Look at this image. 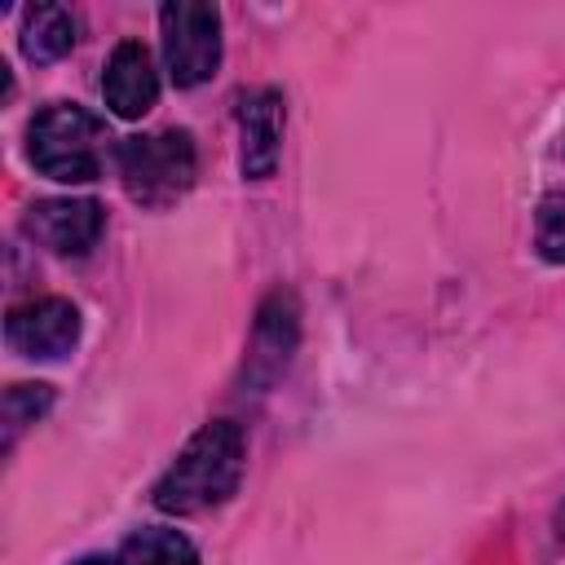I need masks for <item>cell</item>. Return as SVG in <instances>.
<instances>
[{
    "label": "cell",
    "mask_w": 565,
    "mask_h": 565,
    "mask_svg": "<svg viewBox=\"0 0 565 565\" xmlns=\"http://www.w3.org/2000/svg\"><path fill=\"white\" fill-rule=\"evenodd\" d=\"M243 428L234 419H212L203 424L181 455L168 463V472L154 481L150 503L168 516H194L216 503H225L238 481H243Z\"/></svg>",
    "instance_id": "6da1fadb"
},
{
    "label": "cell",
    "mask_w": 565,
    "mask_h": 565,
    "mask_svg": "<svg viewBox=\"0 0 565 565\" xmlns=\"http://www.w3.org/2000/svg\"><path fill=\"white\" fill-rule=\"evenodd\" d=\"M106 150H110L106 119L75 102H53L26 124V159L49 181H66V185L97 181Z\"/></svg>",
    "instance_id": "7a4b0ae2"
},
{
    "label": "cell",
    "mask_w": 565,
    "mask_h": 565,
    "mask_svg": "<svg viewBox=\"0 0 565 565\" xmlns=\"http://www.w3.org/2000/svg\"><path fill=\"white\" fill-rule=\"evenodd\" d=\"M115 163H119L124 194L150 212H163L177 199H185V190L199 177V150H194V137L185 128L124 137L115 146Z\"/></svg>",
    "instance_id": "3957f363"
},
{
    "label": "cell",
    "mask_w": 565,
    "mask_h": 565,
    "mask_svg": "<svg viewBox=\"0 0 565 565\" xmlns=\"http://www.w3.org/2000/svg\"><path fill=\"white\" fill-rule=\"evenodd\" d=\"M163 31V62L177 88H199L221 66V13L216 4L177 0L159 9Z\"/></svg>",
    "instance_id": "277c9868"
},
{
    "label": "cell",
    "mask_w": 565,
    "mask_h": 565,
    "mask_svg": "<svg viewBox=\"0 0 565 565\" xmlns=\"http://www.w3.org/2000/svg\"><path fill=\"white\" fill-rule=\"evenodd\" d=\"M300 344V300L287 287H274L252 322L247 353H243V388L265 393L278 384V375L291 366V353Z\"/></svg>",
    "instance_id": "5b68a950"
},
{
    "label": "cell",
    "mask_w": 565,
    "mask_h": 565,
    "mask_svg": "<svg viewBox=\"0 0 565 565\" xmlns=\"http://www.w3.org/2000/svg\"><path fill=\"white\" fill-rule=\"evenodd\" d=\"M234 119H238V172L247 181H265L278 168L282 154V124H287V102L278 88L256 84L234 97Z\"/></svg>",
    "instance_id": "8992f818"
},
{
    "label": "cell",
    "mask_w": 565,
    "mask_h": 565,
    "mask_svg": "<svg viewBox=\"0 0 565 565\" xmlns=\"http://www.w3.org/2000/svg\"><path fill=\"white\" fill-rule=\"evenodd\" d=\"M4 340L18 358L53 362L75 349L79 340V309L62 296H40L26 305H13L4 318Z\"/></svg>",
    "instance_id": "52a82bcc"
},
{
    "label": "cell",
    "mask_w": 565,
    "mask_h": 565,
    "mask_svg": "<svg viewBox=\"0 0 565 565\" xmlns=\"http://www.w3.org/2000/svg\"><path fill=\"white\" fill-rule=\"evenodd\" d=\"M22 230L53 256H88L106 230V212L97 199H40L26 207Z\"/></svg>",
    "instance_id": "ba28073f"
},
{
    "label": "cell",
    "mask_w": 565,
    "mask_h": 565,
    "mask_svg": "<svg viewBox=\"0 0 565 565\" xmlns=\"http://www.w3.org/2000/svg\"><path fill=\"white\" fill-rule=\"evenodd\" d=\"M102 97L119 119H141L159 97V71L141 40H119L102 71Z\"/></svg>",
    "instance_id": "9c48e42d"
},
{
    "label": "cell",
    "mask_w": 565,
    "mask_h": 565,
    "mask_svg": "<svg viewBox=\"0 0 565 565\" xmlns=\"http://www.w3.org/2000/svg\"><path fill=\"white\" fill-rule=\"evenodd\" d=\"M71 44H75V13L71 9H62V4H35V9H26V18H22V53L35 66L66 57Z\"/></svg>",
    "instance_id": "30bf717a"
},
{
    "label": "cell",
    "mask_w": 565,
    "mask_h": 565,
    "mask_svg": "<svg viewBox=\"0 0 565 565\" xmlns=\"http://www.w3.org/2000/svg\"><path fill=\"white\" fill-rule=\"evenodd\" d=\"M115 565H199V552L181 530L141 525L119 543Z\"/></svg>",
    "instance_id": "8fae6325"
},
{
    "label": "cell",
    "mask_w": 565,
    "mask_h": 565,
    "mask_svg": "<svg viewBox=\"0 0 565 565\" xmlns=\"http://www.w3.org/2000/svg\"><path fill=\"white\" fill-rule=\"evenodd\" d=\"M53 406V388L49 384H9L4 388V450L18 446V437L44 419V411Z\"/></svg>",
    "instance_id": "7c38bea8"
},
{
    "label": "cell",
    "mask_w": 565,
    "mask_h": 565,
    "mask_svg": "<svg viewBox=\"0 0 565 565\" xmlns=\"http://www.w3.org/2000/svg\"><path fill=\"white\" fill-rule=\"evenodd\" d=\"M534 247L543 260L565 265V185L543 194L539 216H534Z\"/></svg>",
    "instance_id": "4fadbf2b"
},
{
    "label": "cell",
    "mask_w": 565,
    "mask_h": 565,
    "mask_svg": "<svg viewBox=\"0 0 565 565\" xmlns=\"http://www.w3.org/2000/svg\"><path fill=\"white\" fill-rule=\"evenodd\" d=\"M75 565H115V556H79Z\"/></svg>",
    "instance_id": "5bb4252c"
}]
</instances>
